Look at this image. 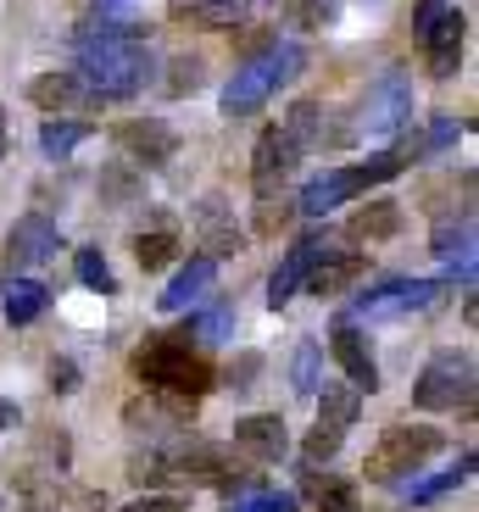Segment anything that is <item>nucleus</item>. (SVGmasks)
Wrapping results in <instances>:
<instances>
[{"label":"nucleus","instance_id":"1","mask_svg":"<svg viewBox=\"0 0 479 512\" xmlns=\"http://www.w3.org/2000/svg\"><path fill=\"white\" fill-rule=\"evenodd\" d=\"M78 78L95 90V101H134L156 78V56L145 45L140 23H90L78 34Z\"/></svg>","mask_w":479,"mask_h":512},{"label":"nucleus","instance_id":"2","mask_svg":"<svg viewBox=\"0 0 479 512\" xmlns=\"http://www.w3.org/2000/svg\"><path fill=\"white\" fill-rule=\"evenodd\" d=\"M134 379L145 390H168V396L201 401L218 384V368H212L201 351L190 346V334H151L140 351H134Z\"/></svg>","mask_w":479,"mask_h":512},{"label":"nucleus","instance_id":"3","mask_svg":"<svg viewBox=\"0 0 479 512\" xmlns=\"http://www.w3.org/2000/svg\"><path fill=\"white\" fill-rule=\"evenodd\" d=\"M301 67H307V45H296V39H273V45H262V51L251 56V62L234 67V78L223 84V95H218L223 117L262 112V106H268V95L285 90Z\"/></svg>","mask_w":479,"mask_h":512},{"label":"nucleus","instance_id":"4","mask_svg":"<svg viewBox=\"0 0 479 512\" xmlns=\"http://www.w3.org/2000/svg\"><path fill=\"white\" fill-rule=\"evenodd\" d=\"M312 401H318V423L301 440V468H329L340 457V446H346L351 423L363 418V390L346 379H324Z\"/></svg>","mask_w":479,"mask_h":512},{"label":"nucleus","instance_id":"5","mask_svg":"<svg viewBox=\"0 0 479 512\" xmlns=\"http://www.w3.org/2000/svg\"><path fill=\"white\" fill-rule=\"evenodd\" d=\"M446 451V435L435 429V423H390L385 435L374 440V451H368L363 474L374 479V485H402L407 474H418L429 457H441Z\"/></svg>","mask_w":479,"mask_h":512},{"label":"nucleus","instance_id":"6","mask_svg":"<svg viewBox=\"0 0 479 512\" xmlns=\"http://www.w3.org/2000/svg\"><path fill=\"white\" fill-rule=\"evenodd\" d=\"M474 390H479V368L468 351L446 346L418 368L413 379V407L418 412H457V407H474Z\"/></svg>","mask_w":479,"mask_h":512},{"label":"nucleus","instance_id":"7","mask_svg":"<svg viewBox=\"0 0 479 512\" xmlns=\"http://www.w3.org/2000/svg\"><path fill=\"white\" fill-rule=\"evenodd\" d=\"M446 295V279H390L379 290L357 295L346 318H413V312H429L435 301Z\"/></svg>","mask_w":479,"mask_h":512},{"label":"nucleus","instance_id":"8","mask_svg":"<svg viewBox=\"0 0 479 512\" xmlns=\"http://www.w3.org/2000/svg\"><path fill=\"white\" fill-rule=\"evenodd\" d=\"M190 412H195V401L168 396V390H151V396H134L129 407H123V418H129V429L145 435L151 446H168V440L190 435Z\"/></svg>","mask_w":479,"mask_h":512},{"label":"nucleus","instance_id":"9","mask_svg":"<svg viewBox=\"0 0 479 512\" xmlns=\"http://www.w3.org/2000/svg\"><path fill=\"white\" fill-rule=\"evenodd\" d=\"M407 117H413V84L402 73H385L379 84H368V101L357 112V128L351 134H374V140H390V134H402Z\"/></svg>","mask_w":479,"mask_h":512},{"label":"nucleus","instance_id":"10","mask_svg":"<svg viewBox=\"0 0 479 512\" xmlns=\"http://www.w3.org/2000/svg\"><path fill=\"white\" fill-rule=\"evenodd\" d=\"M301 156H307V151L285 134V123H268L257 134V145H251V190H257V195L285 190V184L296 179Z\"/></svg>","mask_w":479,"mask_h":512},{"label":"nucleus","instance_id":"11","mask_svg":"<svg viewBox=\"0 0 479 512\" xmlns=\"http://www.w3.org/2000/svg\"><path fill=\"white\" fill-rule=\"evenodd\" d=\"M56 251H62V229H56L45 212H28V218H17L12 234H6L0 273H6V279H12V273H28V268H39V262H51Z\"/></svg>","mask_w":479,"mask_h":512},{"label":"nucleus","instance_id":"12","mask_svg":"<svg viewBox=\"0 0 479 512\" xmlns=\"http://www.w3.org/2000/svg\"><path fill=\"white\" fill-rule=\"evenodd\" d=\"M112 145L129 156L134 167H168L173 156H179V134H173V123H162V117H123V123L112 128Z\"/></svg>","mask_w":479,"mask_h":512},{"label":"nucleus","instance_id":"13","mask_svg":"<svg viewBox=\"0 0 479 512\" xmlns=\"http://www.w3.org/2000/svg\"><path fill=\"white\" fill-rule=\"evenodd\" d=\"M363 273H368V256L357 251V245H335L324 234V245L312 251V268H307V284H301V290H312L318 301H329V295H346Z\"/></svg>","mask_w":479,"mask_h":512},{"label":"nucleus","instance_id":"14","mask_svg":"<svg viewBox=\"0 0 479 512\" xmlns=\"http://www.w3.org/2000/svg\"><path fill=\"white\" fill-rule=\"evenodd\" d=\"M329 357L340 362V373H346V384H357L363 396H374L379 384V362H374V351H368V334L357 329V318H340L335 329H329Z\"/></svg>","mask_w":479,"mask_h":512},{"label":"nucleus","instance_id":"15","mask_svg":"<svg viewBox=\"0 0 479 512\" xmlns=\"http://www.w3.org/2000/svg\"><path fill=\"white\" fill-rule=\"evenodd\" d=\"M190 229H195V240L207 245V256H218V262L234 251H246V229L234 223V206L223 201V195H201V201H195Z\"/></svg>","mask_w":479,"mask_h":512},{"label":"nucleus","instance_id":"16","mask_svg":"<svg viewBox=\"0 0 479 512\" xmlns=\"http://www.w3.org/2000/svg\"><path fill=\"white\" fill-rule=\"evenodd\" d=\"M234 451H246L251 462H285L290 457V435L279 412H246L234 418Z\"/></svg>","mask_w":479,"mask_h":512},{"label":"nucleus","instance_id":"17","mask_svg":"<svg viewBox=\"0 0 479 512\" xmlns=\"http://www.w3.org/2000/svg\"><path fill=\"white\" fill-rule=\"evenodd\" d=\"M357 195H363V179H357V162H351V167H329V173L307 179V190L296 195V212H301V218H329L335 206L357 201Z\"/></svg>","mask_w":479,"mask_h":512},{"label":"nucleus","instance_id":"18","mask_svg":"<svg viewBox=\"0 0 479 512\" xmlns=\"http://www.w3.org/2000/svg\"><path fill=\"white\" fill-rule=\"evenodd\" d=\"M463 45H468V17L457 12V6H446L435 23H429L424 34V62L435 78H452L457 67H463Z\"/></svg>","mask_w":479,"mask_h":512},{"label":"nucleus","instance_id":"19","mask_svg":"<svg viewBox=\"0 0 479 512\" xmlns=\"http://www.w3.org/2000/svg\"><path fill=\"white\" fill-rule=\"evenodd\" d=\"M28 101L39 106V112H90V106H101L95 101V90L78 78V67H67V73H39L34 84H28Z\"/></svg>","mask_w":479,"mask_h":512},{"label":"nucleus","instance_id":"20","mask_svg":"<svg viewBox=\"0 0 479 512\" xmlns=\"http://www.w3.org/2000/svg\"><path fill=\"white\" fill-rule=\"evenodd\" d=\"M402 229H407V212H402V201H390V195L363 201L346 218V240L351 245H385V240H396Z\"/></svg>","mask_w":479,"mask_h":512},{"label":"nucleus","instance_id":"21","mask_svg":"<svg viewBox=\"0 0 479 512\" xmlns=\"http://www.w3.org/2000/svg\"><path fill=\"white\" fill-rule=\"evenodd\" d=\"M324 245V234H301L296 245H290L285 256H279V268L268 273V307L279 312V307H290L301 295V284H307V268H312V251Z\"/></svg>","mask_w":479,"mask_h":512},{"label":"nucleus","instance_id":"22","mask_svg":"<svg viewBox=\"0 0 479 512\" xmlns=\"http://www.w3.org/2000/svg\"><path fill=\"white\" fill-rule=\"evenodd\" d=\"M212 284H218V256L201 251V256H190V262H184V268L168 279V290L156 295V307H162V312H190L195 301L212 290Z\"/></svg>","mask_w":479,"mask_h":512},{"label":"nucleus","instance_id":"23","mask_svg":"<svg viewBox=\"0 0 479 512\" xmlns=\"http://www.w3.org/2000/svg\"><path fill=\"white\" fill-rule=\"evenodd\" d=\"M45 307H51V284L23 279V273H12V279L0 284V312H6V323H12V329L39 323V318H45Z\"/></svg>","mask_w":479,"mask_h":512},{"label":"nucleus","instance_id":"24","mask_svg":"<svg viewBox=\"0 0 479 512\" xmlns=\"http://www.w3.org/2000/svg\"><path fill=\"white\" fill-rule=\"evenodd\" d=\"M468 479H474V451H463V457H457V468H446V474H435V479H407V485H396V490H402L407 507H435V501L452 496L457 485H468Z\"/></svg>","mask_w":479,"mask_h":512},{"label":"nucleus","instance_id":"25","mask_svg":"<svg viewBox=\"0 0 479 512\" xmlns=\"http://www.w3.org/2000/svg\"><path fill=\"white\" fill-rule=\"evenodd\" d=\"M251 0H173V17L190 28H240Z\"/></svg>","mask_w":479,"mask_h":512},{"label":"nucleus","instance_id":"26","mask_svg":"<svg viewBox=\"0 0 479 512\" xmlns=\"http://www.w3.org/2000/svg\"><path fill=\"white\" fill-rule=\"evenodd\" d=\"M307 496L312 512H357V485L340 474H324V468H307Z\"/></svg>","mask_w":479,"mask_h":512},{"label":"nucleus","instance_id":"27","mask_svg":"<svg viewBox=\"0 0 479 512\" xmlns=\"http://www.w3.org/2000/svg\"><path fill=\"white\" fill-rule=\"evenodd\" d=\"M234 323H240L234 301H212L207 312H195V318H190V329H184V334H195V346L207 351V346H223V340H229V334H234Z\"/></svg>","mask_w":479,"mask_h":512},{"label":"nucleus","instance_id":"28","mask_svg":"<svg viewBox=\"0 0 479 512\" xmlns=\"http://www.w3.org/2000/svg\"><path fill=\"white\" fill-rule=\"evenodd\" d=\"M95 128L90 123H73V117H45V128H39V151L51 156V162H62V156H73L78 145L90 140Z\"/></svg>","mask_w":479,"mask_h":512},{"label":"nucleus","instance_id":"29","mask_svg":"<svg viewBox=\"0 0 479 512\" xmlns=\"http://www.w3.org/2000/svg\"><path fill=\"white\" fill-rule=\"evenodd\" d=\"M134 262H140L145 273L173 268V262H179V234H173V229H145V234H134Z\"/></svg>","mask_w":479,"mask_h":512},{"label":"nucleus","instance_id":"30","mask_svg":"<svg viewBox=\"0 0 479 512\" xmlns=\"http://www.w3.org/2000/svg\"><path fill=\"white\" fill-rule=\"evenodd\" d=\"M318 384H324V346H318V340H301L296 362H290V390H296L301 401H312Z\"/></svg>","mask_w":479,"mask_h":512},{"label":"nucleus","instance_id":"31","mask_svg":"<svg viewBox=\"0 0 479 512\" xmlns=\"http://www.w3.org/2000/svg\"><path fill=\"white\" fill-rule=\"evenodd\" d=\"M429 251L441 256V262H452V256H474V212H463V218L441 223L435 229V245Z\"/></svg>","mask_w":479,"mask_h":512},{"label":"nucleus","instance_id":"32","mask_svg":"<svg viewBox=\"0 0 479 512\" xmlns=\"http://www.w3.org/2000/svg\"><path fill=\"white\" fill-rule=\"evenodd\" d=\"M73 273H78V284H84V290H95V295H112L117 290L112 268H106V256L95 251V245H78V251H73Z\"/></svg>","mask_w":479,"mask_h":512},{"label":"nucleus","instance_id":"33","mask_svg":"<svg viewBox=\"0 0 479 512\" xmlns=\"http://www.w3.org/2000/svg\"><path fill=\"white\" fill-rule=\"evenodd\" d=\"M229 512H301L296 490H240Z\"/></svg>","mask_w":479,"mask_h":512},{"label":"nucleus","instance_id":"34","mask_svg":"<svg viewBox=\"0 0 479 512\" xmlns=\"http://www.w3.org/2000/svg\"><path fill=\"white\" fill-rule=\"evenodd\" d=\"M290 218H296V195H285V190L257 195V234H279Z\"/></svg>","mask_w":479,"mask_h":512},{"label":"nucleus","instance_id":"35","mask_svg":"<svg viewBox=\"0 0 479 512\" xmlns=\"http://www.w3.org/2000/svg\"><path fill=\"white\" fill-rule=\"evenodd\" d=\"M201 84H207V62H201V56H179V62H168V95L173 101L195 95Z\"/></svg>","mask_w":479,"mask_h":512},{"label":"nucleus","instance_id":"36","mask_svg":"<svg viewBox=\"0 0 479 512\" xmlns=\"http://www.w3.org/2000/svg\"><path fill=\"white\" fill-rule=\"evenodd\" d=\"M285 17L296 28H329L335 23V0H285Z\"/></svg>","mask_w":479,"mask_h":512},{"label":"nucleus","instance_id":"37","mask_svg":"<svg viewBox=\"0 0 479 512\" xmlns=\"http://www.w3.org/2000/svg\"><path fill=\"white\" fill-rule=\"evenodd\" d=\"M45 384H51L56 396H78V390H84V368H78L73 357H51V368H45Z\"/></svg>","mask_w":479,"mask_h":512},{"label":"nucleus","instance_id":"38","mask_svg":"<svg viewBox=\"0 0 479 512\" xmlns=\"http://www.w3.org/2000/svg\"><path fill=\"white\" fill-rule=\"evenodd\" d=\"M457 134H463V123H457V117H435V123H429V134H418V140H424V156L452 151V145H457Z\"/></svg>","mask_w":479,"mask_h":512},{"label":"nucleus","instance_id":"39","mask_svg":"<svg viewBox=\"0 0 479 512\" xmlns=\"http://www.w3.org/2000/svg\"><path fill=\"white\" fill-rule=\"evenodd\" d=\"M257 373H262V357H257V351H240V357L229 362V373H223L218 384H234V390H251V384H257Z\"/></svg>","mask_w":479,"mask_h":512},{"label":"nucleus","instance_id":"40","mask_svg":"<svg viewBox=\"0 0 479 512\" xmlns=\"http://www.w3.org/2000/svg\"><path fill=\"white\" fill-rule=\"evenodd\" d=\"M95 23H134V0H95Z\"/></svg>","mask_w":479,"mask_h":512},{"label":"nucleus","instance_id":"41","mask_svg":"<svg viewBox=\"0 0 479 512\" xmlns=\"http://www.w3.org/2000/svg\"><path fill=\"white\" fill-rule=\"evenodd\" d=\"M446 6H452V0H418V6H413V34L424 39V34H429V23H435V17L446 12Z\"/></svg>","mask_w":479,"mask_h":512},{"label":"nucleus","instance_id":"42","mask_svg":"<svg viewBox=\"0 0 479 512\" xmlns=\"http://www.w3.org/2000/svg\"><path fill=\"white\" fill-rule=\"evenodd\" d=\"M117 512H190V507L173 501V496H140V501H129V507H117Z\"/></svg>","mask_w":479,"mask_h":512},{"label":"nucleus","instance_id":"43","mask_svg":"<svg viewBox=\"0 0 479 512\" xmlns=\"http://www.w3.org/2000/svg\"><path fill=\"white\" fill-rule=\"evenodd\" d=\"M101 190H106V195H117L112 206L134 201V179H129V173H117V167H112V173H106V179H101Z\"/></svg>","mask_w":479,"mask_h":512},{"label":"nucleus","instance_id":"44","mask_svg":"<svg viewBox=\"0 0 479 512\" xmlns=\"http://www.w3.org/2000/svg\"><path fill=\"white\" fill-rule=\"evenodd\" d=\"M17 423H23V407H17V401H6V396H0V429H17Z\"/></svg>","mask_w":479,"mask_h":512},{"label":"nucleus","instance_id":"45","mask_svg":"<svg viewBox=\"0 0 479 512\" xmlns=\"http://www.w3.org/2000/svg\"><path fill=\"white\" fill-rule=\"evenodd\" d=\"M6 151H12V123H6V112H0V162H6Z\"/></svg>","mask_w":479,"mask_h":512}]
</instances>
